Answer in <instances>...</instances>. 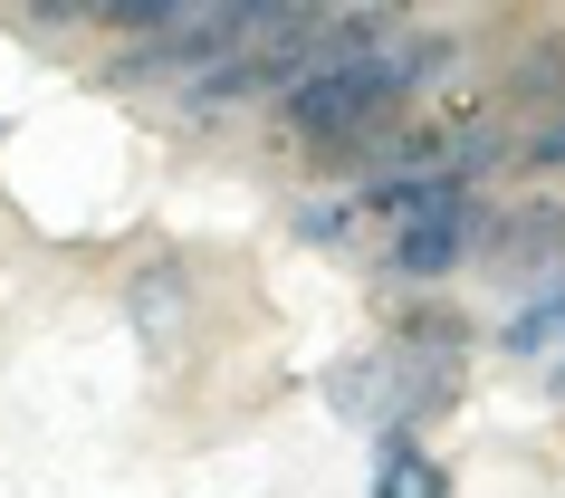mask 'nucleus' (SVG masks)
I'll return each instance as SVG.
<instances>
[{"mask_svg": "<svg viewBox=\"0 0 565 498\" xmlns=\"http://www.w3.org/2000/svg\"><path fill=\"white\" fill-rule=\"evenodd\" d=\"M499 250H508V259H556V250H565V221H527V231H508Z\"/></svg>", "mask_w": 565, "mask_h": 498, "instance_id": "39448f33", "label": "nucleus"}, {"mask_svg": "<svg viewBox=\"0 0 565 498\" xmlns=\"http://www.w3.org/2000/svg\"><path fill=\"white\" fill-rule=\"evenodd\" d=\"M556 393H565V364H556Z\"/></svg>", "mask_w": 565, "mask_h": 498, "instance_id": "0eeeda50", "label": "nucleus"}, {"mask_svg": "<svg viewBox=\"0 0 565 498\" xmlns=\"http://www.w3.org/2000/svg\"><path fill=\"white\" fill-rule=\"evenodd\" d=\"M470 240H479V202H470V182H460V192H441L431 211H413L393 231V268L403 278H450V268L470 259Z\"/></svg>", "mask_w": 565, "mask_h": 498, "instance_id": "f03ea898", "label": "nucleus"}, {"mask_svg": "<svg viewBox=\"0 0 565 498\" xmlns=\"http://www.w3.org/2000/svg\"><path fill=\"white\" fill-rule=\"evenodd\" d=\"M499 346H508V354H546V346H565V278H556V288H536L527 307L499 326Z\"/></svg>", "mask_w": 565, "mask_h": 498, "instance_id": "20e7f679", "label": "nucleus"}, {"mask_svg": "<svg viewBox=\"0 0 565 498\" xmlns=\"http://www.w3.org/2000/svg\"><path fill=\"white\" fill-rule=\"evenodd\" d=\"M431 67H450V39H403V49H374V59H345V67H307L298 87L278 96V116H288V135H307V145H335V135L384 125Z\"/></svg>", "mask_w": 565, "mask_h": 498, "instance_id": "f257e3e1", "label": "nucleus"}, {"mask_svg": "<svg viewBox=\"0 0 565 498\" xmlns=\"http://www.w3.org/2000/svg\"><path fill=\"white\" fill-rule=\"evenodd\" d=\"M374 498H450V469L393 432V441H384V460H374Z\"/></svg>", "mask_w": 565, "mask_h": 498, "instance_id": "7ed1b4c3", "label": "nucleus"}, {"mask_svg": "<svg viewBox=\"0 0 565 498\" xmlns=\"http://www.w3.org/2000/svg\"><path fill=\"white\" fill-rule=\"evenodd\" d=\"M527 163H536V173H556V163H565V116L546 125V135H527Z\"/></svg>", "mask_w": 565, "mask_h": 498, "instance_id": "423d86ee", "label": "nucleus"}]
</instances>
